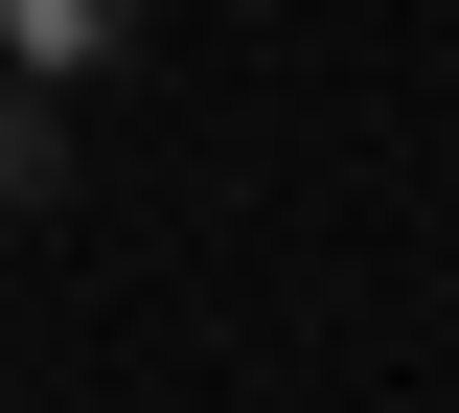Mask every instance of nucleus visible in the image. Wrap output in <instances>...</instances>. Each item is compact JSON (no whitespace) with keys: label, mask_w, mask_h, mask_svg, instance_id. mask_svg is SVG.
Wrapping results in <instances>:
<instances>
[{"label":"nucleus","mask_w":459,"mask_h":413,"mask_svg":"<svg viewBox=\"0 0 459 413\" xmlns=\"http://www.w3.org/2000/svg\"><path fill=\"white\" fill-rule=\"evenodd\" d=\"M115 47H138V0H0V69L23 92H92Z\"/></svg>","instance_id":"f257e3e1"}]
</instances>
